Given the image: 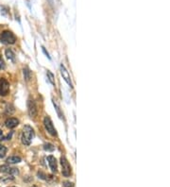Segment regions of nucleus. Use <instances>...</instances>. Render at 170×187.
Masks as SVG:
<instances>
[{"mask_svg":"<svg viewBox=\"0 0 170 187\" xmlns=\"http://www.w3.org/2000/svg\"><path fill=\"white\" fill-rule=\"evenodd\" d=\"M34 137V131L30 126H25L23 129V132H22V143L25 146H29L31 144V141Z\"/></svg>","mask_w":170,"mask_h":187,"instance_id":"nucleus-1","label":"nucleus"},{"mask_svg":"<svg viewBox=\"0 0 170 187\" xmlns=\"http://www.w3.org/2000/svg\"><path fill=\"white\" fill-rule=\"evenodd\" d=\"M0 41L5 45H13L16 42V37L12 31L4 30L3 32L0 34Z\"/></svg>","mask_w":170,"mask_h":187,"instance_id":"nucleus-2","label":"nucleus"},{"mask_svg":"<svg viewBox=\"0 0 170 187\" xmlns=\"http://www.w3.org/2000/svg\"><path fill=\"white\" fill-rule=\"evenodd\" d=\"M61 173L64 177H70L72 175V167L67 161V159L62 156L61 158Z\"/></svg>","mask_w":170,"mask_h":187,"instance_id":"nucleus-3","label":"nucleus"},{"mask_svg":"<svg viewBox=\"0 0 170 187\" xmlns=\"http://www.w3.org/2000/svg\"><path fill=\"white\" fill-rule=\"evenodd\" d=\"M44 125H45V128L46 130V132L52 135V136H56L57 135V132H56V129L54 128L53 126V123L50 119L49 116H46L45 119H44Z\"/></svg>","mask_w":170,"mask_h":187,"instance_id":"nucleus-4","label":"nucleus"},{"mask_svg":"<svg viewBox=\"0 0 170 187\" xmlns=\"http://www.w3.org/2000/svg\"><path fill=\"white\" fill-rule=\"evenodd\" d=\"M10 92V83L7 79L1 78L0 79V96L5 97Z\"/></svg>","mask_w":170,"mask_h":187,"instance_id":"nucleus-5","label":"nucleus"},{"mask_svg":"<svg viewBox=\"0 0 170 187\" xmlns=\"http://www.w3.org/2000/svg\"><path fill=\"white\" fill-rule=\"evenodd\" d=\"M27 111H28V114L31 118H34L37 116V106L36 103L34 102V100L29 99L27 101Z\"/></svg>","mask_w":170,"mask_h":187,"instance_id":"nucleus-6","label":"nucleus"},{"mask_svg":"<svg viewBox=\"0 0 170 187\" xmlns=\"http://www.w3.org/2000/svg\"><path fill=\"white\" fill-rule=\"evenodd\" d=\"M0 172L6 173V174H8V175H18V173H19V171H18L17 168L9 166V165H7L0 166Z\"/></svg>","mask_w":170,"mask_h":187,"instance_id":"nucleus-7","label":"nucleus"},{"mask_svg":"<svg viewBox=\"0 0 170 187\" xmlns=\"http://www.w3.org/2000/svg\"><path fill=\"white\" fill-rule=\"evenodd\" d=\"M61 76L64 79V80L68 83V85H70V87L73 88V84H72V81H71V77H70L69 73H68V71L66 70V68L64 67L63 65H61Z\"/></svg>","mask_w":170,"mask_h":187,"instance_id":"nucleus-8","label":"nucleus"},{"mask_svg":"<svg viewBox=\"0 0 170 187\" xmlns=\"http://www.w3.org/2000/svg\"><path fill=\"white\" fill-rule=\"evenodd\" d=\"M47 162H48L49 167H50V169L52 170V172L56 173L57 170H58V165H57V160H56V158L50 155V156H48V157H47Z\"/></svg>","mask_w":170,"mask_h":187,"instance_id":"nucleus-9","label":"nucleus"},{"mask_svg":"<svg viewBox=\"0 0 170 187\" xmlns=\"http://www.w3.org/2000/svg\"><path fill=\"white\" fill-rule=\"evenodd\" d=\"M5 125H6V127L9 128V129H13V128L17 127L18 125H19V120L17 118L11 117V118H8L6 120Z\"/></svg>","mask_w":170,"mask_h":187,"instance_id":"nucleus-10","label":"nucleus"},{"mask_svg":"<svg viewBox=\"0 0 170 187\" xmlns=\"http://www.w3.org/2000/svg\"><path fill=\"white\" fill-rule=\"evenodd\" d=\"M5 55H6V57H7L11 61H12V62L15 61V54L13 53V51H12V49H6Z\"/></svg>","mask_w":170,"mask_h":187,"instance_id":"nucleus-11","label":"nucleus"},{"mask_svg":"<svg viewBox=\"0 0 170 187\" xmlns=\"http://www.w3.org/2000/svg\"><path fill=\"white\" fill-rule=\"evenodd\" d=\"M8 164H18L21 162V158L18 157V156H11V157H9L6 161Z\"/></svg>","mask_w":170,"mask_h":187,"instance_id":"nucleus-12","label":"nucleus"},{"mask_svg":"<svg viewBox=\"0 0 170 187\" xmlns=\"http://www.w3.org/2000/svg\"><path fill=\"white\" fill-rule=\"evenodd\" d=\"M6 153H7V148H6V146H4L3 145L0 144V159L4 158L5 155H6Z\"/></svg>","mask_w":170,"mask_h":187,"instance_id":"nucleus-13","label":"nucleus"},{"mask_svg":"<svg viewBox=\"0 0 170 187\" xmlns=\"http://www.w3.org/2000/svg\"><path fill=\"white\" fill-rule=\"evenodd\" d=\"M23 71H24V77H25L26 80H29L30 76H31V73H30L29 69H28V68H24Z\"/></svg>","mask_w":170,"mask_h":187,"instance_id":"nucleus-14","label":"nucleus"},{"mask_svg":"<svg viewBox=\"0 0 170 187\" xmlns=\"http://www.w3.org/2000/svg\"><path fill=\"white\" fill-rule=\"evenodd\" d=\"M47 79H48V80L53 84V85H55V80H54V76H53V74L50 72V71H47Z\"/></svg>","mask_w":170,"mask_h":187,"instance_id":"nucleus-15","label":"nucleus"},{"mask_svg":"<svg viewBox=\"0 0 170 187\" xmlns=\"http://www.w3.org/2000/svg\"><path fill=\"white\" fill-rule=\"evenodd\" d=\"M44 148H45V150H46V151H53V150L55 149L54 146L51 145V144H46L45 146H44Z\"/></svg>","mask_w":170,"mask_h":187,"instance_id":"nucleus-16","label":"nucleus"},{"mask_svg":"<svg viewBox=\"0 0 170 187\" xmlns=\"http://www.w3.org/2000/svg\"><path fill=\"white\" fill-rule=\"evenodd\" d=\"M63 187H75V185H74L73 182H70V181H65V182H63Z\"/></svg>","mask_w":170,"mask_h":187,"instance_id":"nucleus-17","label":"nucleus"},{"mask_svg":"<svg viewBox=\"0 0 170 187\" xmlns=\"http://www.w3.org/2000/svg\"><path fill=\"white\" fill-rule=\"evenodd\" d=\"M5 62H4V60H3V59L1 58V56H0V70H2V69H5Z\"/></svg>","mask_w":170,"mask_h":187,"instance_id":"nucleus-18","label":"nucleus"},{"mask_svg":"<svg viewBox=\"0 0 170 187\" xmlns=\"http://www.w3.org/2000/svg\"><path fill=\"white\" fill-rule=\"evenodd\" d=\"M42 48H43V51H44V53H45V54H46V56H47V58H48V59H50V56H49V54H48V52H46V48H45V47H44V46H43V47H42Z\"/></svg>","mask_w":170,"mask_h":187,"instance_id":"nucleus-19","label":"nucleus"},{"mask_svg":"<svg viewBox=\"0 0 170 187\" xmlns=\"http://www.w3.org/2000/svg\"><path fill=\"white\" fill-rule=\"evenodd\" d=\"M31 187H37L36 185H33V186H31Z\"/></svg>","mask_w":170,"mask_h":187,"instance_id":"nucleus-20","label":"nucleus"},{"mask_svg":"<svg viewBox=\"0 0 170 187\" xmlns=\"http://www.w3.org/2000/svg\"><path fill=\"white\" fill-rule=\"evenodd\" d=\"M9 187H15V186H9Z\"/></svg>","mask_w":170,"mask_h":187,"instance_id":"nucleus-21","label":"nucleus"}]
</instances>
